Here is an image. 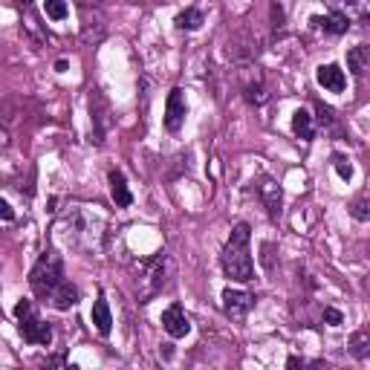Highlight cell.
I'll return each mask as SVG.
<instances>
[{
	"mask_svg": "<svg viewBox=\"0 0 370 370\" xmlns=\"http://www.w3.org/2000/svg\"><path fill=\"white\" fill-rule=\"evenodd\" d=\"M249 238H252L249 223H238L231 229V238L220 255L223 272L238 284H246L255 278V263H252V255H249Z\"/></svg>",
	"mask_w": 370,
	"mask_h": 370,
	"instance_id": "obj_1",
	"label": "cell"
},
{
	"mask_svg": "<svg viewBox=\"0 0 370 370\" xmlns=\"http://www.w3.org/2000/svg\"><path fill=\"white\" fill-rule=\"evenodd\" d=\"M171 275H174V261H171V255H165V252L145 261L139 266V278H136V298H139V304H148V301L157 298L168 286Z\"/></svg>",
	"mask_w": 370,
	"mask_h": 370,
	"instance_id": "obj_2",
	"label": "cell"
},
{
	"mask_svg": "<svg viewBox=\"0 0 370 370\" xmlns=\"http://www.w3.org/2000/svg\"><path fill=\"white\" fill-rule=\"evenodd\" d=\"M61 281H64V261H61V255H58L55 249H49L32 266V272H29V286H32V292H35L38 298L47 301L52 295V289L61 284Z\"/></svg>",
	"mask_w": 370,
	"mask_h": 370,
	"instance_id": "obj_3",
	"label": "cell"
},
{
	"mask_svg": "<svg viewBox=\"0 0 370 370\" xmlns=\"http://www.w3.org/2000/svg\"><path fill=\"white\" fill-rule=\"evenodd\" d=\"M15 318H17V333L24 336L26 344H52V327L35 313V307L29 301H17L15 304Z\"/></svg>",
	"mask_w": 370,
	"mask_h": 370,
	"instance_id": "obj_4",
	"label": "cell"
},
{
	"mask_svg": "<svg viewBox=\"0 0 370 370\" xmlns=\"http://www.w3.org/2000/svg\"><path fill=\"white\" fill-rule=\"evenodd\" d=\"M240 90H243V99L252 107L266 105L269 90H266V82H263V72H261V67H255V61L243 64V70H240Z\"/></svg>",
	"mask_w": 370,
	"mask_h": 370,
	"instance_id": "obj_5",
	"label": "cell"
},
{
	"mask_svg": "<svg viewBox=\"0 0 370 370\" xmlns=\"http://www.w3.org/2000/svg\"><path fill=\"white\" fill-rule=\"evenodd\" d=\"M90 122L95 145H105V136L113 128V119H110V102L105 99L102 90H90Z\"/></svg>",
	"mask_w": 370,
	"mask_h": 370,
	"instance_id": "obj_6",
	"label": "cell"
},
{
	"mask_svg": "<svg viewBox=\"0 0 370 370\" xmlns=\"http://www.w3.org/2000/svg\"><path fill=\"white\" fill-rule=\"evenodd\" d=\"M252 307H255V295H252V292H246V289H231V286L223 289V313L231 321H243L249 316Z\"/></svg>",
	"mask_w": 370,
	"mask_h": 370,
	"instance_id": "obj_7",
	"label": "cell"
},
{
	"mask_svg": "<svg viewBox=\"0 0 370 370\" xmlns=\"http://www.w3.org/2000/svg\"><path fill=\"white\" fill-rule=\"evenodd\" d=\"M185 116H188V105H185V93L180 87H174L165 99V128L171 133H180V128L185 125Z\"/></svg>",
	"mask_w": 370,
	"mask_h": 370,
	"instance_id": "obj_8",
	"label": "cell"
},
{
	"mask_svg": "<svg viewBox=\"0 0 370 370\" xmlns=\"http://www.w3.org/2000/svg\"><path fill=\"white\" fill-rule=\"evenodd\" d=\"M162 330L171 339H185L191 333V321L185 316V309L180 304H171L165 313H162Z\"/></svg>",
	"mask_w": 370,
	"mask_h": 370,
	"instance_id": "obj_9",
	"label": "cell"
},
{
	"mask_svg": "<svg viewBox=\"0 0 370 370\" xmlns=\"http://www.w3.org/2000/svg\"><path fill=\"white\" fill-rule=\"evenodd\" d=\"M316 82L324 90H330V93H341L347 87V75H344V70L339 64H321L316 70Z\"/></svg>",
	"mask_w": 370,
	"mask_h": 370,
	"instance_id": "obj_10",
	"label": "cell"
},
{
	"mask_svg": "<svg viewBox=\"0 0 370 370\" xmlns=\"http://www.w3.org/2000/svg\"><path fill=\"white\" fill-rule=\"evenodd\" d=\"M258 194H261V200H263L266 211L272 214V217H278V214H281V206H284V191H281V185H278L275 180L263 177L261 185H258Z\"/></svg>",
	"mask_w": 370,
	"mask_h": 370,
	"instance_id": "obj_11",
	"label": "cell"
},
{
	"mask_svg": "<svg viewBox=\"0 0 370 370\" xmlns=\"http://www.w3.org/2000/svg\"><path fill=\"white\" fill-rule=\"evenodd\" d=\"M231 55H235L240 64H252L258 55V38L249 35V32L235 35V41H231Z\"/></svg>",
	"mask_w": 370,
	"mask_h": 370,
	"instance_id": "obj_12",
	"label": "cell"
},
{
	"mask_svg": "<svg viewBox=\"0 0 370 370\" xmlns=\"http://www.w3.org/2000/svg\"><path fill=\"white\" fill-rule=\"evenodd\" d=\"M47 301H49L55 309H70V307L79 304V286L70 284V281L64 278L61 284H58V286L52 289V295H49Z\"/></svg>",
	"mask_w": 370,
	"mask_h": 370,
	"instance_id": "obj_13",
	"label": "cell"
},
{
	"mask_svg": "<svg viewBox=\"0 0 370 370\" xmlns=\"http://www.w3.org/2000/svg\"><path fill=\"white\" fill-rule=\"evenodd\" d=\"M110 194H113V203L119 208H128L133 203V194L128 188V180L122 171H110Z\"/></svg>",
	"mask_w": 370,
	"mask_h": 370,
	"instance_id": "obj_14",
	"label": "cell"
},
{
	"mask_svg": "<svg viewBox=\"0 0 370 370\" xmlns=\"http://www.w3.org/2000/svg\"><path fill=\"white\" fill-rule=\"evenodd\" d=\"M309 24L324 29V32H330V35H344L350 29V17L341 15V12H333V15H327V17H313Z\"/></svg>",
	"mask_w": 370,
	"mask_h": 370,
	"instance_id": "obj_15",
	"label": "cell"
},
{
	"mask_svg": "<svg viewBox=\"0 0 370 370\" xmlns=\"http://www.w3.org/2000/svg\"><path fill=\"white\" fill-rule=\"evenodd\" d=\"M93 324H95V330H99L102 336H110L113 316H110V304L105 301V295H99V298H95V304H93Z\"/></svg>",
	"mask_w": 370,
	"mask_h": 370,
	"instance_id": "obj_16",
	"label": "cell"
},
{
	"mask_svg": "<svg viewBox=\"0 0 370 370\" xmlns=\"http://www.w3.org/2000/svg\"><path fill=\"white\" fill-rule=\"evenodd\" d=\"M347 67H350V72L362 79V75L370 70V47L359 44V47L350 49V52H347Z\"/></svg>",
	"mask_w": 370,
	"mask_h": 370,
	"instance_id": "obj_17",
	"label": "cell"
},
{
	"mask_svg": "<svg viewBox=\"0 0 370 370\" xmlns=\"http://www.w3.org/2000/svg\"><path fill=\"white\" fill-rule=\"evenodd\" d=\"M292 130H295L298 139H313V133H316V125H313V116H309L307 110H295L292 113Z\"/></svg>",
	"mask_w": 370,
	"mask_h": 370,
	"instance_id": "obj_18",
	"label": "cell"
},
{
	"mask_svg": "<svg viewBox=\"0 0 370 370\" xmlns=\"http://www.w3.org/2000/svg\"><path fill=\"white\" fill-rule=\"evenodd\" d=\"M203 24H206V15H203L200 9H185V12L177 15V26H180V29L194 32V29H200Z\"/></svg>",
	"mask_w": 370,
	"mask_h": 370,
	"instance_id": "obj_19",
	"label": "cell"
},
{
	"mask_svg": "<svg viewBox=\"0 0 370 370\" xmlns=\"http://www.w3.org/2000/svg\"><path fill=\"white\" fill-rule=\"evenodd\" d=\"M350 353H353L356 359H367L370 356V336L364 333V330H359V333L350 339Z\"/></svg>",
	"mask_w": 370,
	"mask_h": 370,
	"instance_id": "obj_20",
	"label": "cell"
},
{
	"mask_svg": "<svg viewBox=\"0 0 370 370\" xmlns=\"http://www.w3.org/2000/svg\"><path fill=\"white\" fill-rule=\"evenodd\" d=\"M370 12V0H347V17H359L364 21Z\"/></svg>",
	"mask_w": 370,
	"mask_h": 370,
	"instance_id": "obj_21",
	"label": "cell"
},
{
	"mask_svg": "<svg viewBox=\"0 0 370 370\" xmlns=\"http://www.w3.org/2000/svg\"><path fill=\"white\" fill-rule=\"evenodd\" d=\"M47 17H52V21H64V17H67V3H64V0H47Z\"/></svg>",
	"mask_w": 370,
	"mask_h": 370,
	"instance_id": "obj_22",
	"label": "cell"
},
{
	"mask_svg": "<svg viewBox=\"0 0 370 370\" xmlns=\"http://www.w3.org/2000/svg\"><path fill=\"white\" fill-rule=\"evenodd\" d=\"M333 168H336V174H339V177L347 183L350 177H353V165H350L344 157H333Z\"/></svg>",
	"mask_w": 370,
	"mask_h": 370,
	"instance_id": "obj_23",
	"label": "cell"
},
{
	"mask_svg": "<svg viewBox=\"0 0 370 370\" xmlns=\"http://www.w3.org/2000/svg\"><path fill=\"white\" fill-rule=\"evenodd\" d=\"M321 318L330 324V327H339L341 321H344V316L339 313V309L336 307H324V313H321Z\"/></svg>",
	"mask_w": 370,
	"mask_h": 370,
	"instance_id": "obj_24",
	"label": "cell"
},
{
	"mask_svg": "<svg viewBox=\"0 0 370 370\" xmlns=\"http://www.w3.org/2000/svg\"><path fill=\"white\" fill-rule=\"evenodd\" d=\"M353 217H356L359 223H367V220H370V211H367V200H364V197L353 203Z\"/></svg>",
	"mask_w": 370,
	"mask_h": 370,
	"instance_id": "obj_25",
	"label": "cell"
},
{
	"mask_svg": "<svg viewBox=\"0 0 370 370\" xmlns=\"http://www.w3.org/2000/svg\"><path fill=\"white\" fill-rule=\"evenodd\" d=\"M316 110H318V122H321V125H327V128H330V125H333V122H336V116H333V110H330L327 105H316Z\"/></svg>",
	"mask_w": 370,
	"mask_h": 370,
	"instance_id": "obj_26",
	"label": "cell"
},
{
	"mask_svg": "<svg viewBox=\"0 0 370 370\" xmlns=\"http://www.w3.org/2000/svg\"><path fill=\"white\" fill-rule=\"evenodd\" d=\"M0 220H15V208L6 200H0Z\"/></svg>",
	"mask_w": 370,
	"mask_h": 370,
	"instance_id": "obj_27",
	"label": "cell"
},
{
	"mask_svg": "<svg viewBox=\"0 0 370 370\" xmlns=\"http://www.w3.org/2000/svg\"><path fill=\"white\" fill-rule=\"evenodd\" d=\"M304 364H307V362H304V359H298V356H292V359L286 362V367H304Z\"/></svg>",
	"mask_w": 370,
	"mask_h": 370,
	"instance_id": "obj_28",
	"label": "cell"
},
{
	"mask_svg": "<svg viewBox=\"0 0 370 370\" xmlns=\"http://www.w3.org/2000/svg\"><path fill=\"white\" fill-rule=\"evenodd\" d=\"M9 145V136H6V130H0V151H3Z\"/></svg>",
	"mask_w": 370,
	"mask_h": 370,
	"instance_id": "obj_29",
	"label": "cell"
},
{
	"mask_svg": "<svg viewBox=\"0 0 370 370\" xmlns=\"http://www.w3.org/2000/svg\"><path fill=\"white\" fill-rule=\"evenodd\" d=\"M21 3H24V6H29V3H32V0H21Z\"/></svg>",
	"mask_w": 370,
	"mask_h": 370,
	"instance_id": "obj_30",
	"label": "cell"
}]
</instances>
